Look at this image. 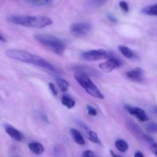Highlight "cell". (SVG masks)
Returning <instances> with one entry per match:
<instances>
[{"mask_svg":"<svg viewBox=\"0 0 157 157\" xmlns=\"http://www.w3.org/2000/svg\"><path fill=\"white\" fill-rule=\"evenodd\" d=\"M9 22L15 25L30 28L41 29L52 25V20L44 16H26V15H13L8 17Z\"/></svg>","mask_w":157,"mask_h":157,"instance_id":"obj_1","label":"cell"},{"mask_svg":"<svg viewBox=\"0 0 157 157\" xmlns=\"http://www.w3.org/2000/svg\"><path fill=\"white\" fill-rule=\"evenodd\" d=\"M35 39L41 45L57 55H63L66 50V44L62 39L49 34L35 35Z\"/></svg>","mask_w":157,"mask_h":157,"instance_id":"obj_2","label":"cell"},{"mask_svg":"<svg viewBox=\"0 0 157 157\" xmlns=\"http://www.w3.org/2000/svg\"><path fill=\"white\" fill-rule=\"evenodd\" d=\"M74 77L76 82L86 90L88 94L97 99H104V96L102 94L99 89L95 85V83L91 80V78L89 77L88 75L81 71H76L74 74Z\"/></svg>","mask_w":157,"mask_h":157,"instance_id":"obj_3","label":"cell"},{"mask_svg":"<svg viewBox=\"0 0 157 157\" xmlns=\"http://www.w3.org/2000/svg\"><path fill=\"white\" fill-rule=\"evenodd\" d=\"M5 54L7 57L12 59L21 62V63H29L32 65L35 64L36 58H37V55H33V53L28 52V51L21 50V49H7Z\"/></svg>","mask_w":157,"mask_h":157,"instance_id":"obj_4","label":"cell"},{"mask_svg":"<svg viewBox=\"0 0 157 157\" xmlns=\"http://www.w3.org/2000/svg\"><path fill=\"white\" fill-rule=\"evenodd\" d=\"M110 54L104 49H93L83 52L81 55V58L85 61L93 62L100 59H105L110 57Z\"/></svg>","mask_w":157,"mask_h":157,"instance_id":"obj_5","label":"cell"},{"mask_svg":"<svg viewBox=\"0 0 157 157\" xmlns=\"http://www.w3.org/2000/svg\"><path fill=\"white\" fill-rule=\"evenodd\" d=\"M92 29V25L90 23L79 22L74 23L70 26V32L76 37H83L89 34Z\"/></svg>","mask_w":157,"mask_h":157,"instance_id":"obj_6","label":"cell"},{"mask_svg":"<svg viewBox=\"0 0 157 157\" xmlns=\"http://www.w3.org/2000/svg\"><path fill=\"white\" fill-rule=\"evenodd\" d=\"M122 66H123V63H122L120 59L111 56L107 59L106 61L100 63L99 65V67L102 72H111L113 70L118 69V68H120Z\"/></svg>","mask_w":157,"mask_h":157,"instance_id":"obj_7","label":"cell"},{"mask_svg":"<svg viewBox=\"0 0 157 157\" xmlns=\"http://www.w3.org/2000/svg\"><path fill=\"white\" fill-rule=\"evenodd\" d=\"M125 108H126V111H127L129 114L136 116L140 121L146 122L149 120L147 114H146V112H145L143 109L140 108V107L132 106V105H125Z\"/></svg>","mask_w":157,"mask_h":157,"instance_id":"obj_8","label":"cell"},{"mask_svg":"<svg viewBox=\"0 0 157 157\" xmlns=\"http://www.w3.org/2000/svg\"><path fill=\"white\" fill-rule=\"evenodd\" d=\"M126 75L129 80L142 82L145 78V71L142 68H136L126 72Z\"/></svg>","mask_w":157,"mask_h":157,"instance_id":"obj_9","label":"cell"},{"mask_svg":"<svg viewBox=\"0 0 157 157\" xmlns=\"http://www.w3.org/2000/svg\"><path fill=\"white\" fill-rule=\"evenodd\" d=\"M126 126H127V129H129L133 135H135L136 136L137 138L140 139V140L145 141L147 134L144 133V132L142 131V129L139 127L138 125L132 123V122L129 121L126 123Z\"/></svg>","mask_w":157,"mask_h":157,"instance_id":"obj_10","label":"cell"},{"mask_svg":"<svg viewBox=\"0 0 157 157\" xmlns=\"http://www.w3.org/2000/svg\"><path fill=\"white\" fill-rule=\"evenodd\" d=\"M5 130L6 132V133L8 134L12 139L16 140V141L21 142L22 140H23V134H22L20 131H19L18 129H16V128L13 127V126H10V125H6Z\"/></svg>","mask_w":157,"mask_h":157,"instance_id":"obj_11","label":"cell"},{"mask_svg":"<svg viewBox=\"0 0 157 157\" xmlns=\"http://www.w3.org/2000/svg\"><path fill=\"white\" fill-rule=\"evenodd\" d=\"M28 147L33 153L38 155L43 154L45 151V148L43 145L42 143H39V142H31L28 144Z\"/></svg>","mask_w":157,"mask_h":157,"instance_id":"obj_12","label":"cell"},{"mask_svg":"<svg viewBox=\"0 0 157 157\" xmlns=\"http://www.w3.org/2000/svg\"><path fill=\"white\" fill-rule=\"evenodd\" d=\"M70 133L71 136H72V138L73 139V140L77 143V144L80 145V146H84V145L86 144V142L83 136H82V134L78 132L77 129H71Z\"/></svg>","mask_w":157,"mask_h":157,"instance_id":"obj_13","label":"cell"},{"mask_svg":"<svg viewBox=\"0 0 157 157\" xmlns=\"http://www.w3.org/2000/svg\"><path fill=\"white\" fill-rule=\"evenodd\" d=\"M141 12L142 13L147 15V16H157V4L147 6L144 7Z\"/></svg>","mask_w":157,"mask_h":157,"instance_id":"obj_14","label":"cell"},{"mask_svg":"<svg viewBox=\"0 0 157 157\" xmlns=\"http://www.w3.org/2000/svg\"><path fill=\"white\" fill-rule=\"evenodd\" d=\"M118 49H119V51L120 52V53L123 56L126 57V59H132L135 57V53L128 46H120Z\"/></svg>","mask_w":157,"mask_h":157,"instance_id":"obj_15","label":"cell"},{"mask_svg":"<svg viewBox=\"0 0 157 157\" xmlns=\"http://www.w3.org/2000/svg\"><path fill=\"white\" fill-rule=\"evenodd\" d=\"M61 102L63 105L67 107L69 109H72L75 105V101L74 100L71 96H67V95H64V96L62 97Z\"/></svg>","mask_w":157,"mask_h":157,"instance_id":"obj_16","label":"cell"},{"mask_svg":"<svg viewBox=\"0 0 157 157\" xmlns=\"http://www.w3.org/2000/svg\"><path fill=\"white\" fill-rule=\"evenodd\" d=\"M116 149L121 152H126L129 149V145L125 140H117L115 143Z\"/></svg>","mask_w":157,"mask_h":157,"instance_id":"obj_17","label":"cell"},{"mask_svg":"<svg viewBox=\"0 0 157 157\" xmlns=\"http://www.w3.org/2000/svg\"><path fill=\"white\" fill-rule=\"evenodd\" d=\"M87 137H88L89 140H90L92 143H96V144H101V141L100 140H99V136H98L97 133L95 132L94 131L88 129V130H87Z\"/></svg>","mask_w":157,"mask_h":157,"instance_id":"obj_18","label":"cell"},{"mask_svg":"<svg viewBox=\"0 0 157 157\" xmlns=\"http://www.w3.org/2000/svg\"><path fill=\"white\" fill-rule=\"evenodd\" d=\"M56 81L57 85L59 86V87L60 90H61L62 92L68 91L69 85V82H68L67 81L65 80V79H63V78H57L56 79Z\"/></svg>","mask_w":157,"mask_h":157,"instance_id":"obj_19","label":"cell"},{"mask_svg":"<svg viewBox=\"0 0 157 157\" xmlns=\"http://www.w3.org/2000/svg\"><path fill=\"white\" fill-rule=\"evenodd\" d=\"M146 130L149 133L157 134V123L151 122L146 125Z\"/></svg>","mask_w":157,"mask_h":157,"instance_id":"obj_20","label":"cell"},{"mask_svg":"<svg viewBox=\"0 0 157 157\" xmlns=\"http://www.w3.org/2000/svg\"><path fill=\"white\" fill-rule=\"evenodd\" d=\"M107 2V0H90V4L92 7H99L102 6V5Z\"/></svg>","mask_w":157,"mask_h":157,"instance_id":"obj_21","label":"cell"},{"mask_svg":"<svg viewBox=\"0 0 157 157\" xmlns=\"http://www.w3.org/2000/svg\"><path fill=\"white\" fill-rule=\"evenodd\" d=\"M87 109V113H88V115L92 116H96L97 115V111H96V109L94 107H93L90 105H87L86 106Z\"/></svg>","mask_w":157,"mask_h":157,"instance_id":"obj_22","label":"cell"},{"mask_svg":"<svg viewBox=\"0 0 157 157\" xmlns=\"http://www.w3.org/2000/svg\"><path fill=\"white\" fill-rule=\"evenodd\" d=\"M119 5H120V9H121L123 12H125V13H128V12H129V5H128L127 2H125V1H121Z\"/></svg>","mask_w":157,"mask_h":157,"instance_id":"obj_23","label":"cell"},{"mask_svg":"<svg viewBox=\"0 0 157 157\" xmlns=\"http://www.w3.org/2000/svg\"><path fill=\"white\" fill-rule=\"evenodd\" d=\"M149 145V148H150V150L152 151V153L157 157V143L156 142H155V140H154L152 143H151Z\"/></svg>","mask_w":157,"mask_h":157,"instance_id":"obj_24","label":"cell"},{"mask_svg":"<svg viewBox=\"0 0 157 157\" xmlns=\"http://www.w3.org/2000/svg\"><path fill=\"white\" fill-rule=\"evenodd\" d=\"M82 157H97L94 152L91 150H86L85 152H82Z\"/></svg>","mask_w":157,"mask_h":157,"instance_id":"obj_25","label":"cell"},{"mask_svg":"<svg viewBox=\"0 0 157 157\" xmlns=\"http://www.w3.org/2000/svg\"><path fill=\"white\" fill-rule=\"evenodd\" d=\"M49 90H50V91L52 92V95L55 96H56L57 94H58V92H57V90H56V88L55 85H54L53 83H52V82H49Z\"/></svg>","mask_w":157,"mask_h":157,"instance_id":"obj_26","label":"cell"},{"mask_svg":"<svg viewBox=\"0 0 157 157\" xmlns=\"http://www.w3.org/2000/svg\"><path fill=\"white\" fill-rule=\"evenodd\" d=\"M134 157H145L144 155H143V153L142 152H140V151H137V152H135V154H134Z\"/></svg>","mask_w":157,"mask_h":157,"instance_id":"obj_27","label":"cell"},{"mask_svg":"<svg viewBox=\"0 0 157 157\" xmlns=\"http://www.w3.org/2000/svg\"><path fill=\"white\" fill-rule=\"evenodd\" d=\"M110 154H111L112 157H123V156H121V155H118V154H116V152H113V150H110Z\"/></svg>","mask_w":157,"mask_h":157,"instance_id":"obj_28","label":"cell"},{"mask_svg":"<svg viewBox=\"0 0 157 157\" xmlns=\"http://www.w3.org/2000/svg\"><path fill=\"white\" fill-rule=\"evenodd\" d=\"M0 42H2V43H6V39L3 36L0 34Z\"/></svg>","mask_w":157,"mask_h":157,"instance_id":"obj_29","label":"cell"},{"mask_svg":"<svg viewBox=\"0 0 157 157\" xmlns=\"http://www.w3.org/2000/svg\"><path fill=\"white\" fill-rule=\"evenodd\" d=\"M152 112L155 114L157 115V105H154L153 107L152 108Z\"/></svg>","mask_w":157,"mask_h":157,"instance_id":"obj_30","label":"cell"},{"mask_svg":"<svg viewBox=\"0 0 157 157\" xmlns=\"http://www.w3.org/2000/svg\"><path fill=\"white\" fill-rule=\"evenodd\" d=\"M109 19L110 20L112 21V22H116V18H114L113 16H111V15H109Z\"/></svg>","mask_w":157,"mask_h":157,"instance_id":"obj_31","label":"cell"},{"mask_svg":"<svg viewBox=\"0 0 157 157\" xmlns=\"http://www.w3.org/2000/svg\"><path fill=\"white\" fill-rule=\"evenodd\" d=\"M32 1H33V2H43V1L48 2V1H49V0H32Z\"/></svg>","mask_w":157,"mask_h":157,"instance_id":"obj_32","label":"cell"}]
</instances>
